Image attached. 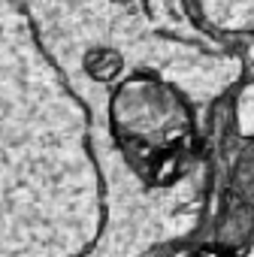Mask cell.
<instances>
[]
</instances>
